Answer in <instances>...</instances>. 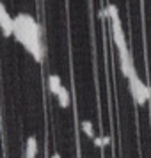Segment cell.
Here are the masks:
<instances>
[{"label":"cell","mask_w":151,"mask_h":158,"mask_svg":"<svg viewBox=\"0 0 151 158\" xmlns=\"http://www.w3.org/2000/svg\"><path fill=\"white\" fill-rule=\"evenodd\" d=\"M94 144H96V148H103V144H101V137H94Z\"/></svg>","instance_id":"9c48e42d"},{"label":"cell","mask_w":151,"mask_h":158,"mask_svg":"<svg viewBox=\"0 0 151 158\" xmlns=\"http://www.w3.org/2000/svg\"><path fill=\"white\" fill-rule=\"evenodd\" d=\"M112 34H114V41L117 44V50L123 52V50H128L126 46V39H124V32L121 29V22H112Z\"/></svg>","instance_id":"277c9868"},{"label":"cell","mask_w":151,"mask_h":158,"mask_svg":"<svg viewBox=\"0 0 151 158\" xmlns=\"http://www.w3.org/2000/svg\"><path fill=\"white\" fill-rule=\"evenodd\" d=\"M149 98H151V87H149Z\"/></svg>","instance_id":"7c38bea8"},{"label":"cell","mask_w":151,"mask_h":158,"mask_svg":"<svg viewBox=\"0 0 151 158\" xmlns=\"http://www.w3.org/2000/svg\"><path fill=\"white\" fill-rule=\"evenodd\" d=\"M48 87H50V93L52 94H55L57 96L59 94V91H61V78H59L57 75H50L48 77Z\"/></svg>","instance_id":"8992f818"},{"label":"cell","mask_w":151,"mask_h":158,"mask_svg":"<svg viewBox=\"0 0 151 158\" xmlns=\"http://www.w3.org/2000/svg\"><path fill=\"white\" fill-rule=\"evenodd\" d=\"M52 158H61V155H59V153H55V155H53Z\"/></svg>","instance_id":"8fae6325"},{"label":"cell","mask_w":151,"mask_h":158,"mask_svg":"<svg viewBox=\"0 0 151 158\" xmlns=\"http://www.w3.org/2000/svg\"><path fill=\"white\" fill-rule=\"evenodd\" d=\"M0 29H2V32H4L6 37L13 36V30H15V20L9 16L7 9L4 7L2 2H0Z\"/></svg>","instance_id":"3957f363"},{"label":"cell","mask_w":151,"mask_h":158,"mask_svg":"<svg viewBox=\"0 0 151 158\" xmlns=\"http://www.w3.org/2000/svg\"><path fill=\"white\" fill-rule=\"evenodd\" d=\"M82 130H84V133H86L87 137L94 139V130H93V124H91V121H84V123H82Z\"/></svg>","instance_id":"ba28073f"},{"label":"cell","mask_w":151,"mask_h":158,"mask_svg":"<svg viewBox=\"0 0 151 158\" xmlns=\"http://www.w3.org/2000/svg\"><path fill=\"white\" fill-rule=\"evenodd\" d=\"M101 144L103 146H108L110 144V137H101Z\"/></svg>","instance_id":"30bf717a"},{"label":"cell","mask_w":151,"mask_h":158,"mask_svg":"<svg viewBox=\"0 0 151 158\" xmlns=\"http://www.w3.org/2000/svg\"><path fill=\"white\" fill-rule=\"evenodd\" d=\"M37 155V140L36 137L27 139V148H25V158H36Z\"/></svg>","instance_id":"5b68a950"},{"label":"cell","mask_w":151,"mask_h":158,"mask_svg":"<svg viewBox=\"0 0 151 158\" xmlns=\"http://www.w3.org/2000/svg\"><path fill=\"white\" fill-rule=\"evenodd\" d=\"M13 36H16L18 43H22L37 62H41V59H43V44H41V37H39V25L36 23V20L32 16L30 15L16 16Z\"/></svg>","instance_id":"6da1fadb"},{"label":"cell","mask_w":151,"mask_h":158,"mask_svg":"<svg viewBox=\"0 0 151 158\" xmlns=\"http://www.w3.org/2000/svg\"><path fill=\"white\" fill-rule=\"evenodd\" d=\"M128 80H130V91H132V96H133L135 103L144 105L146 101L149 100V87L137 77V73H133Z\"/></svg>","instance_id":"7a4b0ae2"},{"label":"cell","mask_w":151,"mask_h":158,"mask_svg":"<svg viewBox=\"0 0 151 158\" xmlns=\"http://www.w3.org/2000/svg\"><path fill=\"white\" fill-rule=\"evenodd\" d=\"M57 98H59V103H61V107H62V108H68V107H69L71 98H69V93H68V89H66V87H61V91H59Z\"/></svg>","instance_id":"52a82bcc"}]
</instances>
